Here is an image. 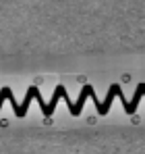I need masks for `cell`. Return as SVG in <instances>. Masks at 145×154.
<instances>
[{
	"label": "cell",
	"mask_w": 145,
	"mask_h": 154,
	"mask_svg": "<svg viewBox=\"0 0 145 154\" xmlns=\"http://www.w3.org/2000/svg\"><path fill=\"white\" fill-rule=\"evenodd\" d=\"M64 92V85H56V90H54V94H52V100L48 102V112H46V117H52V112H54V108H56V104L60 100V94Z\"/></svg>",
	"instance_id": "obj_4"
},
{
	"label": "cell",
	"mask_w": 145,
	"mask_h": 154,
	"mask_svg": "<svg viewBox=\"0 0 145 154\" xmlns=\"http://www.w3.org/2000/svg\"><path fill=\"white\" fill-rule=\"evenodd\" d=\"M6 100L10 102V106H13V110H15V115H17V117H25L23 110H21V104L17 102V100H15V96H13V90H8V92H6Z\"/></svg>",
	"instance_id": "obj_6"
},
{
	"label": "cell",
	"mask_w": 145,
	"mask_h": 154,
	"mask_svg": "<svg viewBox=\"0 0 145 154\" xmlns=\"http://www.w3.org/2000/svg\"><path fill=\"white\" fill-rule=\"evenodd\" d=\"M37 94V88L35 85H31L29 90H27V94H25V100H23V106H21V110H23V115H27V110H29V104L33 100V96Z\"/></svg>",
	"instance_id": "obj_5"
},
{
	"label": "cell",
	"mask_w": 145,
	"mask_h": 154,
	"mask_svg": "<svg viewBox=\"0 0 145 154\" xmlns=\"http://www.w3.org/2000/svg\"><path fill=\"white\" fill-rule=\"evenodd\" d=\"M120 94H122L120 85H118V83H112V85H110V90H108L106 102H102V106H104V112H108V110H110V106H112V100H114L116 96H120Z\"/></svg>",
	"instance_id": "obj_3"
},
{
	"label": "cell",
	"mask_w": 145,
	"mask_h": 154,
	"mask_svg": "<svg viewBox=\"0 0 145 154\" xmlns=\"http://www.w3.org/2000/svg\"><path fill=\"white\" fill-rule=\"evenodd\" d=\"M10 88H2L0 90V108H2V104H4V100H6V92H8Z\"/></svg>",
	"instance_id": "obj_7"
},
{
	"label": "cell",
	"mask_w": 145,
	"mask_h": 154,
	"mask_svg": "<svg viewBox=\"0 0 145 154\" xmlns=\"http://www.w3.org/2000/svg\"><path fill=\"white\" fill-rule=\"evenodd\" d=\"M145 94V83H139L137 85V90H135V96H133V100L124 106V110H126V115H133L135 110H137V106H139V100H141V96Z\"/></svg>",
	"instance_id": "obj_2"
},
{
	"label": "cell",
	"mask_w": 145,
	"mask_h": 154,
	"mask_svg": "<svg viewBox=\"0 0 145 154\" xmlns=\"http://www.w3.org/2000/svg\"><path fill=\"white\" fill-rule=\"evenodd\" d=\"M91 92H93V85H83V90H81V94H79V100L72 104V108H71L72 117H79V115H81V110H83V106H85V100L89 98Z\"/></svg>",
	"instance_id": "obj_1"
}]
</instances>
